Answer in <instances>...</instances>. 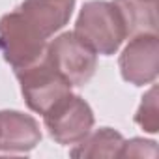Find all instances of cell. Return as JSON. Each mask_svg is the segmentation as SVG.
I'll return each instance as SVG.
<instances>
[{"label":"cell","mask_w":159,"mask_h":159,"mask_svg":"<svg viewBox=\"0 0 159 159\" xmlns=\"http://www.w3.org/2000/svg\"><path fill=\"white\" fill-rule=\"evenodd\" d=\"M112 2L125 21L127 36L157 32V4L144 0H112Z\"/></svg>","instance_id":"10"},{"label":"cell","mask_w":159,"mask_h":159,"mask_svg":"<svg viewBox=\"0 0 159 159\" xmlns=\"http://www.w3.org/2000/svg\"><path fill=\"white\" fill-rule=\"evenodd\" d=\"M41 140V129L34 116L21 111H0V152L28 153Z\"/></svg>","instance_id":"7"},{"label":"cell","mask_w":159,"mask_h":159,"mask_svg":"<svg viewBox=\"0 0 159 159\" xmlns=\"http://www.w3.org/2000/svg\"><path fill=\"white\" fill-rule=\"evenodd\" d=\"M124 137L112 127H99L94 133L90 131L83 140H79L71 150V157H120L122 146H124Z\"/></svg>","instance_id":"9"},{"label":"cell","mask_w":159,"mask_h":159,"mask_svg":"<svg viewBox=\"0 0 159 159\" xmlns=\"http://www.w3.org/2000/svg\"><path fill=\"white\" fill-rule=\"evenodd\" d=\"M144 2H152V4H157V0H144Z\"/></svg>","instance_id":"13"},{"label":"cell","mask_w":159,"mask_h":159,"mask_svg":"<svg viewBox=\"0 0 159 159\" xmlns=\"http://www.w3.org/2000/svg\"><path fill=\"white\" fill-rule=\"evenodd\" d=\"M135 124H139L146 133L159 131V109H157V86L153 84L144 96L135 112Z\"/></svg>","instance_id":"11"},{"label":"cell","mask_w":159,"mask_h":159,"mask_svg":"<svg viewBox=\"0 0 159 159\" xmlns=\"http://www.w3.org/2000/svg\"><path fill=\"white\" fill-rule=\"evenodd\" d=\"M15 77L21 84V94L25 98L26 107L41 116L52 105H56L62 98L71 94V88H73L49 64L45 56L38 64L15 73Z\"/></svg>","instance_id":"5"},{"label":"cell","mask_w":159,"mask_h":159,"mask_svg":"<svg viewBox=\"0 0 159 159\" xmlns=\"http://www.w3.org/2000/svg\"><path fill=\"white\" fill-rule=\"evenodd\" d=\"M73 10L75 0H23L17 8L25 21L45 39L54 36L69 23Z\"/></svg>","instance_id":"8"},{"label":"cell","mask_w":159,"mask_h":159,"mask_svg":"<svg viewBox=\"0 0 159 159\" xmlns=\"http://www.w3.org/2000/svg\"><path fill=\"white\" fill-rule=\"evenodd\" d=\"M47 43L49 39L39 36L17 10L0 17V54L15 73L38 64L45 56Z\"/></svg>","instance_id":"2"},{"label":"cell","mask_w":159,"mask_h":159,"mask_svg":"<svg viewBox=\"0 0 159 159\" xmlns=\"http://www.w3.org/2000/svg\"><path fill=\"white\" fill-rule=\"evenodd\" d=\"M73 32L88 47H92L96 54L103 56L116 54L127 38L125 21L116 4L109 0L84 2L79 11Z\"/></svg>","instance_id":"1"},{"label":"cell","mask_w":159,"mask_h":159,"mask_svg":"<svg viewBox=\"0 0 159 159\" xmlns=\"http://www.w3.org/2000/svg\"><path fill=\"white\" fill-rule=\"evenodd\" d=\"M120 73L125 83L146 86L155 83L159 73V36L157 32H142L131 36L118 58Z\"/></svg>","instance_id":"6"},{"label":"cell","mask_w":159,"mask_h":159,"mask_svg":"<svg viewBox=\"0 0 159 159\" xmlns=\"http://www.w3.org/2000/svg\"><path fill=\"white\" fill-rule=\"evenodd\" d=\"M45 58L71 86H84L98 67L96 51L75 32H64L47 43Z\"/></svg>","instance_id":"3"},{"label":"cell","mask_w":159,"mask_h":159,"mask_svg":"<svg viewBox=\"0 0 159 159\" xmlns=\"http://www.w3.org/2000/svg\"><path fill=\"white\" fill-rule=\"evenodd\" d=\"M157 155V142L146 139H129L124 140L120 157H155Z\"/></svg>","instance_id":"12"},{"label":"cell","mask_w":159,"mask_h":159,"mask_svg":"<svg viewBox=\"0 0 159 159\" xmlns=\"http://www.w3.org/2000/svg\"><path fill=\"white\" fill-rule=\"evenodd\" d=\"M94 111L77 94H67L43 114V124L49 137L62 146L77 144L94 127Z\"/></svg>","instance_id":"4"}]
</instances>
